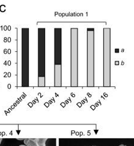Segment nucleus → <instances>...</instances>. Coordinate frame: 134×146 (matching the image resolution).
Returning <instances> with one entry per match:
<instances>
[{"label":"nucleus","instance_id":"nucleus-16","mask_svg":"<svg viewBox=\"0 0 134 146\" xmlns=\"http://www.w3.org/2000/svg\"><path fill=\"white\" fill-rule=\"evenodd\" d=\"M2 141H3V139H2V138H0V144H1V142H2Z\"/></svg>","mask_w":134,"mask_h":146},{"label":"nucleus","instance_id":"nucleus-18","mask_svg":"<svg viewBox=\"0 0 134 146\" xmlns=\"http://www.w3.org/2000/svg\"><path fill=\"white\" fill-rule=\"evenodd\" d=\"M18 140H24V139H22V138H18Z\"/></svg>","mask_w":134,"mask_h":146},{"label":"nucleus","instance_id":"nucleus-9","mask_svg":"<svg viewBox=\"0 0 134 146\" xmlns=\"http://www.w3.org/2000/svg\"><path fill=\"white\" fill-rule=\"evenodd\" d=\"M7 26H4V30H5V31H6V30H7Z\"/></svg>","mask_w":134,"mask_h":146},{"label":"nucleus","instance_id":"nucleus-14","mask_svg":"<svg viewBox=\"0 0 134 146\" xmlns=\"http://www.w3.org/2000/svg\"><path fill=\"white\" fill-rule=\"evenodd\" d=\"M4 65H7V61H6V62H4Z\"/></svg>","mask_w":134,"mask_h":146},{"label":"nucleus","instance_id":"nucleus-8","mask_svg":"<svg viewBox=\"0 0 134 146\" xmlns=\"http://www.w3.org/2000/svg\"><path fill=\"white\" fill-rule=\"evenodd\" d=\"M10 53H11V50H10V49H9L8 50V54H10Z\"/></svg>","mask_w":134,"mask_h":146},{"label":"nucleus","instance_id":"nucleus-5","mask_svg":"<svg viewBox=\"0 0 134 146\" xmlns=\"http://www.w3.org/2000/svg\"><path fill=\"white\" fill-rule=\"evenodd\" d=\"M115 65H119V62H118V61H116L115 62Z\"/></svg>","mask_w":134,"mask_h":146},{"label":"nucleus","instance_id":"nucleus-13","mask_svg":"<svg viewBox=\"0 0 134 146\" xmlns=\"http://www.w3.org/2000/svg\"><path fill=\"white\" fill-rule=\"evenodd\" d=\"M4 54H6V53H7V51H6V49H5V50H4Z\"/></svg>","mask_w":134,"mask_h":146},{"label":"nucleus","instance_id":"nucleus-2","mask_svg":"<svg viewBox=\"0 0 134 146\" xmlns=\"http://www.w3.org/2000/svg\"><path fill=\"white\" fill-rule=\"evenodd\" d=\"M47 138H27L24 139V144L27 146H46Z\"/></svg>","mask_w":134,"mask_h":146},{"label":"nucleus","instance_id":"nucleus-7","mask_svg":"<svg viewBox=\"0 0 134 146\" xmlns=\"http://www.w3.org/2000/svg\"><path fill=\"white\" fill-rule=\"evenodd\" d=\"M7 65H9V66L11 65V62H10V60H9V61H8V64H7Z\"/></svg>","mask_w":134,"mask_h":146},{"label":"nucleus","instance_id":"nucleus-6","mask_svg":"<svg viewBox=\"0 0 134 146\" xmlns=\"http://www.w3.org/2000/svg\"><path fill=\"white\" fill-rule=\"evenodd\" d=\"M115 52H116V53H119V50H118V48H117V49H116L115 50Z\"/></svg>","mask_w":134,"mask_h":146},{"label":"nucleus","instance_id":"nucleus-20","mask_svg":"<svg viewBox=\"0 0 134 146\" xmlns=\"http://www.w3.org/2000/svg\"><path fill=\"white\" fill-rule=\"evenodd\" d=\"M93 146H95V145H93Z\"/></svg>","mask_w":134,"mask_h":146},{"label":"nucleus","instance_id":"nucleus-4","mask_svg":"<svg viewBox=\"0 0 134 146\" xmlns=\"http://www.w3.org/2000/svg\"><path fill=\"white\" fill-rule=\"evenodd\" d=\"M5 7V6H4V5H2V6H1V7H0V10H1V11L3 12H5V10L3 9V7Z\"/></svg>","mask_w":134,"mask_h":146},{"label":"nucleus","instance_id":"nucleus-10","mask_svg":"<svg viewBox=\"0 0 134 146\" xmlns=\"http://www.w3.org/2000/svg\"><path fill=\"white\" fill-rule=\"evenodd\" d=\"M10 30H11V27H10V26H9V27H8V30H7L10 31Z\"/></svg>","mask_w":134,"mask_h":146},{"label":"nucleus","instance_id":"nucleus-19","mask_svg":"<svg viewBox=\"0 0 134 146\" xmlns=\"http://www.w3.org/2000/svg\"><path fill=\"white\" fill-rule=\"evenodd\" d=\"M19 146H27V145H25V144H22V145H19Z\"/></svg>","mask_w":134,"mask_h":146},{"label":"nucleus","instance_id":"nucleus-11","mask_svg":"<svg viewBox=\"0 0 134 146\" xmlns=\"http://www.w3.org/2000/svg\"><path fill=\"white\" fill-rule=\"evenodd\" d=\"M7 38H4V42H7Z\"/></svg>","mask_w":134,"mask_h":146},{"label":"nucleus","instance_id":"nucleus-17","mask_svg":"<svg viewBox=\"0 0 134 146\" xmlns=\"http://www.w3.org/2000/svg\"><path fill=\"white\" fill-rule=\"evenodd\" d=\"M8 74H9V77H10V76H11V73H10V72H9Z\"/></svg>","mask_w":134,"mask_h":146},{"label":"nucleus","instance_id":"nucleus-15","mask_svg":"<svg viewBox=\"0 0 134 146\" xmlns=\"http://www.w3.org/2000/svg\"><path fill=\"white\" fill-rule=\"evenodd\" d=\"M118 146H127V145H124V144H121V145H119Z\"/></svg>","mask_w":134,"mask_h":146},{"label":"nucleus","instance_id":"nucleus-12","mask_svg":"<svg viewBox=\"0 0 134 146\" xmlns=\"http://www.w3.org/2000/svg\"><path fill=\"white\" fill-rule=\"evenodd\" d=\"M10 41H11V38H8V42H10Z\"/></svg>","mask_w":134,"mask_h":146},{"label":"nucleus","instance_id":"nucleus-1","mask_svg":"<svg viewBox=\"0 0 134 146\" xmlns=\"http://www.w3.org/2000/svg\"><path fill=\"white\" fill-rule=\"evenodd\" d=\"M29 36L28 29H22V77L28 75L29 68Z\"/></svg>","mask_w":134,"mask_h":146},{"label":"nucleus","instance_id":"nucleus-3","mask_svg":"<svg viewBox=\"0 0 134 146\" xmlns=\"http://www.w3.org/2000/svg\"><path fill=\"white\" fill-rule=\"evenodd\" d=\"M39 86H45V77L43 76L39 77Z\"/></svg>","mask_w":134,"mask_h":146}]
</instances>
